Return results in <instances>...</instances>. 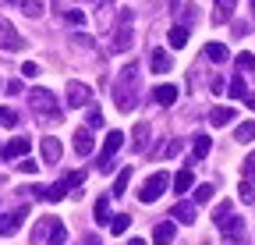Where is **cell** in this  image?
<instances>
[{
    "instance_id": "6da1fadb",
    "label": "cell",
    "mask_w": 255,
    "mask_h": 245,
    "mask_svg": "<svg viewBox=\"0 0 255 245\" xmlns=\"http://www.w3.org/2000/svg\"><path fill=\"white\" fill-rule=\"evenodd\" d=\"M135 96H138V64H128L117 75V82H114V103H117V110L128 114L135 107Z\"/></svg>"
},
{
    "instance_id": "7a4b0ae2",
    "label": "cell",
    "mask_w": 255,
    "mask_h": 245,
    "mask_svg": "<svg viewBox=\"0 0 255 245\" xmlns=\"http://www.w3.org/2000/svg\"><path fill=\"white\" fill-rule=\"evenodd\" d=\"M131 11H121L117 14V28H114V53H124V50H131Z\"/></svg>"
},
{
    "instance_id": "3957f363",
    "label": "cell",
    "mask_w": 255,
    "mask_h": 245,
    "mask_svg": "<svg viewBox=\"0 0 255 245\" xmlns=\"http://www.w3.org/2000/svg\"><path fill=\"white\" fill-rule=\"evenodd\" d=\"M167 185H170V174H167V171H156V174L145 181V185L138 189V199H142V203H156L159 196L167 192Z\"/></svg>"
},
{
    "instance_id": "277c9868",
    "label": "cell",
    "mask_w": 255,
    "mask_h": 245,
    "mask_svg": "<svg viewBox=\"0 0 255 245\" xmlns=\"http://www.w3.org/2000/svg\"><path fill=\"white\" fill-rule=\"evenodd\" d=\"M121 146H124V132H110V135H107V142H103V153H100V164H96L103 174H110V171H114V153H117Z\"/></svg>"
},
{
    "instance_id": "5b68a950",
    "label": "cell",
    "mask_w": 255,
    "mask_h": 245,
    "mask_svg": "<svg viewBox=\"0 0 255 245\" xmlns=\"http://www.w3.org/2000/svg\"><path fill=\"white\" fill-rule=\"evenodd\" d=\"M28 103L36 107V114H50V117H57V96L50 93V89H32L28 93Z\"/></svg>"
},
{
    "instance_id": "8992f818",
    "label": "cell",
    "mask_w": 255,
    "mask_h": 245,
    "mask_svg": "<svg viewBox=\"0 0 255 245\" xmlns=\"http://www.w3.org/2000/svg\"><path fill=\"white\" fill-rule=\"evenodd\" d=\"M220 235H223V245H245V221L231 217L227 224L220 228Z\"/></svg>"
},
{
    "instance_id": "52a82bcc",
    "label": "cell",
    "mask_w": 255,
    "mask_h": 245,
    "mask_svg": "<svg viewBox=\"0 0 255 245\" xmlns=\"http://www.w3.org/2000/svg\"><path fill=\"white\" fill-rule=\"evenodd\" d=\"M0 46H4V50H21L25 46V39L14 32V25L7 18H0Z\"/></svg>"
},
{
    "instance_id": "ba28073f",
    "label": "cell",
    "mask_w": 255,
    "mask_h": 245,
    "mask_svg": "<svg viewBox=\"0 0 255 245\" xmlns=\"http://www.w3.org/2000/svg\"><path fill=\"white\" fill-rule=\"evenodd\" d=\"M92 100V89L85 82H68V107H85Z\"/></svg>"
},
{
    "instance_id": "9c48e42d",
    "label": "cell",
    "mask_w": 255,
    "mask_h": 245,
    "mask_svg": "<svg viewBox=\"0 0 255 245\" xmlns=\"http://www.w3.org/2000/svg\"><path fill=\"white\" fill-rule=\"evenodd\" d=\"M28 139L25 135H18V139H11L7 146H4V153H0V157H4V160H14V157H25V153H28Z\"/></svg>"
},
{
    "instance_id": "30bf717a",
    "label": "cell",
    "mask_w": 255,
    "mask_h": 245,
    "mask_svg": "<svg viewBox=\"0 0 255 245\" xmlns=\"http://www.w3.org/2000/svg\"><path fill=\"white\" fill-rule=\"evenodd\" d=\"M92 146H96V142H92V132H89V128H78V132H75V153H78V157H89Z\"/></svg>"
},
{
    "instance_id": "8fae6325",
    "label": "cell",
    "mask_w": 255,
    "mask_h": 245,
    "mask_svg": "<svg viewBox=\"0 0 255 245\" xmlns=\"http://www.w3.org/2000/svg\"><path fill=\"white\" fill-rule=\"evenodd\" d=\"M170 217L181 221V224H195V203H177V206L170 210Z\"/></svg>"
},
{
    "instance_id": "7c38bea8",
    "label": "cell",
    "mask_w": 255,
    "mask_h": 245,
    "mask_svg": "<svg viewBox=\"0 0 255 245\" xmlns=\"http://www.w3.org/2000/svg\"><path fill=\"white\" fill-rule=\"evenodd\" d=\"M18 7H21V14H25V18H43L46 0H18Z\"/></svg>"
},
{
    "instance_id": "4fadbf2b",
    "label": "cell",
    "mask_w": 255,
    "mask_h": 245,
    "mask_svg": "<svg viewBox=\"0 0 255 245\" xmlns=\"http://www.w3.org/2000/svg\"><path fill=\"white\" fill-rule=\"evenodd\" d=\"M60 153H64L60 142H57L53 135H46V139H43V160H46V164H57V160H60Z\"/></svg>"
},
{
    "instance_id": "5bb4252c",
    "label": "cell",
    "mask_w": 255,
    "mask_h": 245,
    "mask_svg": "<svg viewBox=\"0 0 255 245\" xmlns=\"http://www.w3.org/2000/svg\"><path fill=\"white\" fill-rule=\"evenodd\" d=\"M152 242H156V245H170V242H174V224H170V221L156 224V231H152Z\"/></svg>"
},
{
    "instance_id": "9a60e30c",
    "label": "cell",
    "mask_w": 255,
    "mask_h": 245,
    "mask_svg": "<svg viewBox=\"0 0 255 245\" xmlns=\"http://www.w3.org/2000/svg\"><path fill=\"white\" fill-rule=\"evenodd\" d=\"M234 7H238V0H216V11H213V21L220 25V21H227L231 14H234Z\"/></svg>"
},
{
    "instance_id": "2e32d148",
    "label": "cell",
    "mask_w": 255,
    "mask_h": 245,
    "mask_svg": "<svg viewBox=\"0 0 255 245\" xmlns=\"http://www.w3.org/2000/svg\"><path fill=\"white\" fill-rule=\"evenodd\" d=\"M25 217H28V210H25V206H21V210H14L11 217H7V224H0V235H11V231H18Z\"/></svg>"
},
{
    "instance_id": "e0dca14e",
    "label": "cell",
    "mask_w": 255,
    "mask_h": 245,
    "mask_svg": "<svg viewBox=\"0 0 255 245\" xmlns=\"http://www.w3.org/2000/svg\"><path fill=\"white\" fill-rule=\"evenodd\" d=\"M231 121H234V107H216L213 114H209V125H231Z\"/></svg>"
},
{
    "instance_id": "ac0fdd59",
    "label": "cell",
    "mask_w": 255,
    "mask_h": 245,
    "mask_svg": "<svg viewBox=\"0 0 255 245\" xmlns=\"http://www.w3.org/2000/svg\"><path fill=\"white\" fill-rule=\"evenodd\" d=\"M64 196H68V181H57V185L43 189V199H46V203H60Z\"/></svg>"
},
{
    "instance_id": "d6986e66",
    "label": "cell",
    "mask_w": 255,
    "mask_h": 245,
    "mask_svg": "<svg viewBox=\"0 0 255 245\" xmlns=\"http://www.w3.org/2000/svg\"><path fill=\"white\" fill-rule=\"evenodd\" d=\"M206 57H209V60H216V64H223V60L231 57V50L223 46V43H206Z\"/></svg>"
},
{
    "instance_id": "ffe728a7",
    "label": "cell",
    "mask_w": 255,
    "mask_h": 245,
    "mask_svg": "<svg viewBox=\"0 0 255 245\" xmlns=\"http://www.w3.org/2000/svg\"><path fill=\"white\" fill-rule=\"evenodd\" d=\"M152 96H156V103H163V107H170V103L177 100V85H159V89H156Z\"/></svg>"
},
{
    "instance_id": "44dd1931",
    "label": "cell",
    "mask_w": 255,
    "mask_h": 245,
    "mask_svg": "<svg viewBox=\"0 0 255 245\" xmlns=\"http://www.w3.org/2000/svg\"><path fill=\"white\" fill-rule=\"evenodd\" d=\"M50 245H64L68 242V228H64L60 221H50V238H46Z\"/></svg>"
},
{
    "instance_id": "7402d4cb",
    "label": "cell",
    "mask_w": 255,
    "mask_h": 245,
    "mask_svg": "<svg viewBox=\"0 0 255 245\" xmlns=\"http://www.w3.org/2000/svg\"><path fill=\"white\" fill-rule=\"evenodd\" d=\"M170 64H174V60H170V53H163V50H156V53H152V71H156V75L170 71Z\"/></svg>"
},
{
    "instance_id": "603a6c76",
    "label": "cell",
    "mask_w": 255,
    "mask_h": 245,
    "mask_svg": "<svg viewBox=\"0 0 255 245\" xmlns=\"http://www.w3.org/2000/svg\"><path fill=\"white\" fill-rule=\"evenodd\" d=\"M231 217H234V210H231V203H220V206L213 210V224H216V228H223V224H227Z\"/></svg>"
},
{
    "instance_id": "cb8c5ba5",
    "label": "cell",
    "mask_w": 255,
    "mask_h": 245,
    "mask_svg": "<svg viewBox=\"0 0 255 245\" xmlns=\"http://www.w3.org/2000/svg\"><path fill=\"white\" fill-rule=\"evenodd\" d=\"M209 149H213V139H209V135H199V139H195V149H191V160H202Z\"/></svg>"
},
{
    "instance_id": "d4e9b609",
    "label": "cell",
    "mask_w": 255,
    "mask_h": 245,
    "mask_svg": "<svg viewBox=\"0 0 255 245\" xmlns=\"http://www.w3.org/2000/svg\"><path fill=\"white\" fill-rule=\"evenodd\" d=\"M191 181H195V178H191V167L177 171V178H174V192H188V189H191Z\"/></svg>"
},
{
    "instance_id": "484cf974",
    "label": "cell",
    "mask_w": 255,
    "mask_h": 245,
    "mask_svg": "<svg viewBox=\"0 0 255 245\" xmlns=\"http://www.w3.org/2000/svg\"><path fill=\"white\" fill-rule=\"evenodd\" d=\"M92 213H96V224H107V221H110V199H107V196L96 199V210H92Z\"/></svg>"
},
{
    "instance_id": "4316f807",
    "label": "cell",
    "mask_w": 255,
    "mask_h": 245,
    "mask_svg": "<svg viewBox=\"0 0 255 245\" xmlns=\"http://www.w3.org/2000/svg\"><path fill=\"white\" fill-rule=\"evenodd\" d=\"M128 228H131V217H128V213H117V217H110V231H114V235H124Z\"/></svg>"
},
{
    "instance_id": "83f0119b",
    "label": "cell",
    "mask_w": 255,
    "mask_h": 245,
    "mask_svg": "<svg viewBox=\"0 0 255 245\" xmlns=\"http://www.w3.org/2000/svg\"><path fill=\"white\" fill-rule=\"evenodd\" d=\"M167 39H170V46H174V50H181V46L188 43V28H184V25L170 28V36H167Z\"/></svg>"
},
{
    "instance_id": "f1b7e54d",
    "label": "cell",
    "mask_w": 255,
    "mask_h": 245,
    "mask_svg": "<svg viewBox=\"0 0 255 245\" xmlns=\"http://www.w3.org/2000/svg\"><path fill=\"white\" fill-rule=\"evenodd\" d=\"M238 142H255V121H245V125H238Z\"/></svg>"
},
{
    "instance_id": "f546056e",
    "label": "cell",
    "mask_w": 255,
    "mask_h": 245,
    "mask_svg": "<svg viewBox=\"0 0 255 245\" xmlns=\"http://www.w3.org/2000/svg\"><path fill=\"white\" fill-rule=\"evenodd\" d=\"M128 181H131V167H124V171L117 174V181H114V196H124V189H128Z\"/></svg>"
},
{
    "instance_id": "4dcf8cb0",
    "label": "cell",
    "mask_w": 255,
    "mask_h": 245,
    "mask_svg": "<svg viewBox=\"0 0 255 245\" xmlns=\"http://www.w3.org/2000/svg\"><path fill=\"white\" fill-rule=\"evenodd\" d=\"M149 146V125L142 121V125H135V149H145Z\"/></svg>"
},
{
    "instance_id": "1f68e13d",
    "label": "cell",
    "mask_w": 255,
    "mask_h": 245,
    "mask_svg": "<svg viewBox=\"0 0 255 245\" xmlns=\"http://www.w3.org/2000/svg\"><path fill=\"white\" fill-rule=\"evenodd\" d=\"M0 125H4V128H14V125H18V110L0 107Z\"/></svg>"
},
{
    "instance_id": "d6a6232c",
    "label": "cell",
    "mask_w": 255,
    "mask_h": 245,
    "mask_svg": "<svg viewBox=\"0 0 255 245\" xmlns=\"http://www.w3.org/2000/svg\"><path fill=\"white\" fill-rule=\"evenodd\" d=\"M238 199H241V203H248V206L255 203V185H252V181H241V189H238Z\"/></svg>"
},
{
    "instance_id": "836d02e7",
    "label": "cell",
    "mask_w": 255,
    "mask_h": 245,
    "mask_svg": "<svg viewBox=\"0 0 255 245\" xmlns=\"http://www.w3.org/2000/svg\"><path fill=\"white\" fill-rule=\"evenodd\" d=\"M241 171H245V181H252V185H255V153H248V157H245Z\"/></svg>"
},
{
    "instance_id": "e575fe53",
    "label": "cell",
    "mask_w": 255,
    "mask_h": 245,
    "mask_svg": "<svg viewBox=\"0 0 255 245\" xmlns=\"http://www.w3.org/2000/svg\"><path fill=\"white\" fill-rule=\"evenodd\" d=\"M231 96H234V100H245V96H248V89H245V78H234V82H231Z\"/></svg>"
},
{
    "instance_id": "d590c367",
    "label": "cell",
    "mask_w": 255,
    "mask_h": 245,
    "mask_svg": "<svg viewBox=\"0 0 255 245\" xmlns=\"http://www.w3.org/2000/svg\"><path fill=\"white\" fill-rule=\"evenodd\" d=\"M238 68L241 71H255V57L252 53H238Z\"/></svg>"
},
{
    "instance_id": "8d00e7d4",
    "label": "cell",
    "mask_w": 255,
    "mask_h": 245,
    "mask_svg": "<svg viewBox=\"0 0 255 245\" xmlns=\"http://www.w3.org/2000/svg\"><path fill=\"white\" fill-rule=\"evenodd\" d=\"M213 199V185H199L195 189V203H209Z\"/></svg>"
},
{
    "instance_id": "74e56055",
    "label": "cell",
    "mask_w": 255,
    "mask_h": 245,
    "mask_svg": "<svg viewBox=\"0 0 255 245\" xmlns=\"http://www.w3.org/2000/svg\"><path fill=\"white\" fill-rule=\"evenodd\" d=\"M21 75L36 78V75H39V64H36V60H25V64H21Z\"/></svg>"
},
{
    "instance_id": "f35d334b",
    "label": "cell",
    "mask_w": 255,
    "mask_h": 245,
    "mask_svg": "<svg viewBox=\"0 0 255 245\" xmlns=\"http://www.w3.org/2000/svg\"><path fill=\"white\" fill-rule=\"evenodd\" d=\"M64 18H68V25H85V14L82 11H68Z\"/></svg>"
},
{
    "instance_id": "ab89813d",
    "label": "cell",
    "mask_w": 255,
    "mask_h": 245,
    "mask_svg": "<svg viewBox=\"0 0 255 245\" xmlns=\"http://www.w3.org/2000/svg\"><path fill=\"white\" fill-rule=\"evenodd\" d=\"M64 181H68V189H75V185H82V181H85V174H82V171H75V174H68Z\"/></svg>"
},
{
    "instance_id": "60d3db41",
    "label": "cell",
    "mask_w": 255,
    "mask_h": 245,
    "mask_svg": "<svg viewBox=\"0 0 255 245\" xmlns=\"http://www.w3.org/2000/svg\"><path fill=\"white\" fill-rule=\"evenodd\" d=\"M103 125V114L100 110H89V128H100Z\"/></svg>"
},
{
    "instance_id": "b9f144b4",
    "label": "cell",
    "mask_w": 255,
    "mask_h": 245,
    "mask_svg": "<svg viewBox=\"0 0 255 245\" xmlns=\"http://www.w3.org/2000/svg\"><path fill=\"white\" fill-rule=\"evenodd\" d=\"M18 167H21V171H25V174H36V171H39V164H36V160H21V164H18Z\"/></svg>"
},
{
    "instance_id": "7bdbcfd3",
    "label": "cell",
    "mask_w": 255,
    "mask_h": 245,
    "mask_svg": "<svg viewBox=\"0 0 255 245\" xmlns=\"http://www.w3.org/2000/svg\"><path fill=\"white\" fill-rule=\"evenodd\" d=\"M75 46H82V50H92V39H89V36H75Z\"/></svg>"
},
{
    "instance_id": "ee69618b",
    "label": "cell",
    "mask_w": 255,
    "mask_h": 245,
    "mask_svg": "<svg viewBox=\"0 0 255 245\" xmlns=\"http://www.w3.org/2000/svg\"><path fill=\"white\" fill-rule=\"evenodd\" d=\"M177 153H181V142H177V139H174V142H170V146H167V157H177Z\"/></svg>"
},
{
    "instance_id": "f6af8a7d",
    "label": "cell",
    "mask_w": 255,
    "mask_h": 245,
    "mask_svg": "<svg viewBox=\"0 0 255 245\" xmlns=\"http://www.w3.org/2000/svg\"><path fill=\"white\" fill-rule=\"evenodd\" d=\"M245 103H248V110H255V96H245Z\"/></svg>"
},
{
    "instance_id": "bcb514c9",
    "label": "cell",
    "mask_w": 255,
    "mask_h": 245,
    "mask_svg": "<svg viewBox=\"0 0 255 245\" xmlns=\"http://www.w3.org/2000/svg\"><path fill=\"white\" fill-rule=\"evenodd\" d=\"M131 245H145V242H142V238H131Z\"/></svg>"
},
{
    "instance_id": "7dc6e473",
    "label": "cell",
    "mask_w": 255,
    "mask_h": 245,
    "mask_svg": "<svg viewBox=\"0 0 255 245\" xmlns=\"http://www.w3.org/2000/svg\"><path fill=\"white\" fill-rule=\"evenodd\" d=\"M0 4H14V0H0Z\"/></svg>"
},
{
    "instance_id": "c3c4849f",
    "label": "cell",
    "mask_w": 255,
    "mask_h": 245,
    "mask_svg": "<svg viewBox=\"0 0 255 245\" xmlns=\"http://www.w3.org/2000/svg\"><path fill=\"white\" fill-rule=\"evenodd\" d=\"M252 7H255V0H252Z\"/></svg>"
}]
</instances>
